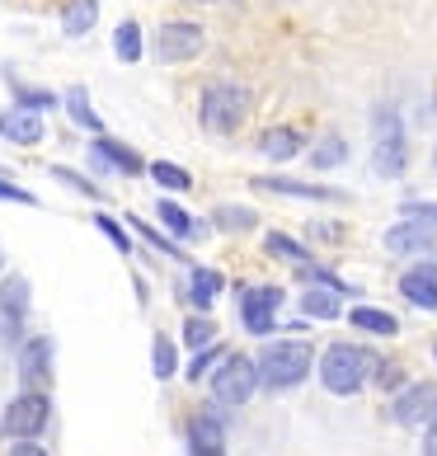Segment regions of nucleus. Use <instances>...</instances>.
Instances as JSON below:
<instances>
[{
  "instance_id": "nucleus-6",
  "label": "nucleus",
  "mask_w": 437,
  "mask_h": 456,
  "mask_svg": "<svg viewBox=\"0 0 437 456\" xmlns=\"http://www.w3.org/2000/svg\"><path fill=\"white\" fill-rule=\"evenodd\" d=\"M5 433L14 437V443H33L47 424H53V400L38 395V391H24V395H14L10 400V410H5Z\"/></svg>"
},
{
  "instance_id": "nucleus-20",
  "label": "nucleus",
  "mask_w": 437,
  "mask_h": 456,
  "mask_svg": "<svg viewBox=\"0 0 437 456\" xmlns=\"http://www.w3.org/2000/svg\"><path fill=\"white\" fill-rule=\"evenodd\" d=\"M222 273H216V268H193V287H189V297H193V306L198 311H207L212 301H216V292H222Z\"/></svg>"
},
{
  "instance_id": "nucleus-23",
  "label": "nucleus",
  "mask_w": 437,
  "mask_h": 456,
  "mask_svg": "<svg viewBox=\"0 0 437 456\" xmlns=\"http://www.w3.org/2000/svg\"><path fill=\"white\" fill-rule=\"evenodd\" d=\"M348 160V142L339 137V132H329V137L320 142V146H315V170H339V165Z\"/></svg>"
},
{
  "instance_id": "nucleus-39",
  "label": "nucleus",
  "mask_w": 437,
  "mask_h": 456,
  "mask_svg": "<svg viewBox=\"0 0 437 456\" xmlns=\"http://www.w3.org/2000/svg\"><path fill=\"white\" fill-rule=\"evenodd\" d=\"M53 175H57L61 183H71V189H80V193H90V198H99V193H94V183H90V179H80V175H71V170H53Z\"/></svg>"
},
{
  "instance_id": "nucleus-25",
  "label": "nucleus",
  "mask_w": 437,
  "mask_h": 456,
  "mask_svg": "<svg viewBox=\"0 0 437 456\" xmlns=\"http://www.w3.org/2000/svg\"><path fill=\"white\" fill-rule=\"evenodd\" d=\"M113 53H117V61H137V57H142V28L132 24V20L117 24V33H113Z\"/></svg>"
},
{
  "instance_id": "nucleus-32",
  "label": "nucleus",
  "mask_w": 437,
  "mask_h": 456,
  "mask_svg": "<svg viewBox=\"0 0 437 456\" xmlns=\"http://www.w3.org/2000/svg\"><path fill=\"white\" fill-rule=\"evenodd\" d=\"M94 226H99V235H109V240H113V249H123V255L132 249V235H127L123 226H117L113 216H104V212H99V216H94Z\"/></svg>"
},
{
  "instance_id": "nucleus-17",
  "label": "nucleus",
  "mask_w": 437,
  "mask_h": 456,
  "mask_svg": "<svg viewBox=\"0 0 437 456\" xmlns=\"http://www.w3.org/2000/svg\"><path fill=\"white\" fill-rule=\"evenodd\" d=\"M255 189H263V193H287V198H311V202L344 198L339 189H315V183H301V179H255Z\"/></svg>"
},
{
  "instance_id": "nucleus-29",
  "label": "nucleus",
  "mask_w": 437,
  "mask_h": 456,
  "mask_svg": "<svg viewBox=\"0 0 437 456\" xmlns=\"http://www.w3.org/2000/svg\"><path fill=\"white\" fill-rule=\"evenodd\" d=\"M160 222L170 226L174 235H193V231H198V222H193V216L183 212V208H174L170 198H160Z\"/></svg>"
},
{
  "instance_id": "nucleus-43",
  "label": "nucleus",
  "mask_w": 437,
  "mask_h": 456,
  "mask_svg": "<svg viewBox=\"0 0 437 456\" xmlns=\"http://www.w3.org/2000/svg\"><path fill=\"white\" fill-rule=\"evenodd\" d=\"M0 264H5V255H0Z\"/></svg>"
},
{
  "instance_id": "nucleus-18",
  "label": "nucleus",
  "mask_w": 437,
  "mask_h": 456,
  "mask_svg": "<svg viewBox=\"0 0 437 456\" xmlns=\"http://www.w3.org/2000/svg\"><path fill=\"white\" fill-rule=\"evenodd\" d=\"M259 146H263L268 160H292L296 151H301V132L296 127H268L263 137H259Z\"/></svg>"
},
{
  "instance_id": "nucleus-27",
  "label": "nucleus",
  "mask_w": 437,
  "mask_h": 456,
  "mask_svg": "<svg viewBox=\"0 0 437 456\" xmlns=\"http://www.w3.org/2000/svg\"><path fill=\"white\" fill-rule=\"evenodd\" d=\"M150 179H156L160 183V189H174V193H183V189H189V170H179V165H170V160H156V165H150Z\"/></svg>"
},
{
  "instance_id": "nucleus-15",
  "label": "nucleus",
  "mask_w": 437,
  "mask_h": 456,
  "mask_svg": "<svg viewBox=\"0 0 437 456\" xmlns=\"http://www.w3.org/2000/svg\"><path fill=\"white\" fill-rule=\"evenodd\" d=\"M0 137L14 142V146H38V142H43V118L28 113V109L0 113Z\"/></svg>"
},
{
  "instance_id": "nucleus-5",
  "label": "nucleus",
  "mask_w": 437,
  "mask_h": 456,
  "mask_svg": "<svg viewBox=\"0 0 437 456\" xmlns=\"http://www.w3.org/2000/svg\"><path fill=\"white\" fill-rule=\"evenodd\" d=\"M249 113V90L245 86H212L203 94V127L207 132H235Z\"/></svg>"
},
{
  "instance_id": "nucleus-16",
  "label": "nucleus",
  "mask_w": 437,
  "mask_h": 456,
  "mask_svg": "<svg viewBox=\"0 0 437 456\" xmlns=\"http://www.w3.org/2000/svg\"><path fill=\"white\" fill-rule=\"evenodd\" d=\"M90 160L109 165V170H117V175H142V156H137V151L117 146V142H109V137H99V142L90 146Z\"/></svg>"
},
{
  "instance_id": "nucleus-9",
  "label": "nucleus",
  "mask_w": 437,
  "mask_h": 456,
  "mask_svg": "<svg viewBox=\"0 0 437 456\" xmlns=\"http://www.w3.org/2000/svg\"><path fill=\"white\" fill-rule=\"evenodd\" d=\"M203 28L198 24H160L156 33V57L160 61H193L198 53H203Z\"/></svg>"
},
{
  "instance_id": "nucleus-31",
  "label": "nucleus",
  "mask_w": 437,
  "mask_h": 456,
  "mask_svg": "<svg viewBox=\"0 0 437 456\" xmlns=\"http://www.w3.org/2000/svg\"><path fill=\"white\" fill-rule=\"evenodd\" d=\"M216 226H226V231H249V226H255V212H249V208H216Z\"/></svg>"
},
{
  "instance_id": "nucleus-30",
  "label": "nucleus",
  "mask_w": 437,
  "mask_h": 456,
  "mask_svg": "<svg viewBox=\"0 0 437 456\" xmlns=\"http://www.w3.org/2000/svg\"><path fill=\"white\" fill-rule=\"evenodd\" d=\"M14 104L38 113V109H57V94L53 90H28V86H14Z\"/></svg>"
},
{
  "instance_id": "nucleus-37",
  "label": "nucleus",
  "mask_w": 437,
  "mask_h": 456,
  "mask_svg": "<svg viewBox=\"0 0 437 456\" xmlns=\"http://www.w3.org/2000/svg\"><path fill=\"white\" fill-rule=\"evenodd\" d=\"M301 278H311V282H320V287H329V292H348V282L344 278H334L329 268H306Z\"/></svg>"
},
{
  "instance_id": "nucleus-35",
  "label": "nucleus",
  "mask_w": 437,
  "mask_h": 456,
  "mask_svg": "<svg viewBox=\"0 0 437 456\" xmlns=\"http://www.w3.org/2000/svg\"><path fill=\"white\" fill-rule=\"evenodd\" d=\"M0 202H24V208H38V198H33L28 189H20V183H5V179H0Z\"/></svg>"
},
{
  "instance_id": "nucleus-40",
  "label": "nucleus",
  "mask_w": 437,
  "mask_h": 456,
  "mask_svg": "<svg viewBox=\"0 0 437 456\" xmlns=\"http://www.w3.org/2000/svg\"><path fill=\"white\" fill-rule=\"evenodd\" d=\"M424 456H437V419H433L428 433H424Z\"/></svg>"
},
{
  "instance_id": "nucleus-11",
  "label": "nucleus",
  "mask_w": 437,
  "mask_h": 456,
  "mask_svg": "<svg viewBox=\"0 0 437 456\" xmlns=\"http://www.w3.org/2000/svg\"><path fill=\"white\" fill-rule=\"evenodd\" d=\"M189 452L193 456H226V424H222V414L198 410L189 419Z\"/></svg>"
},
{
  "instance_id": "nucleus-7",
  "label": "nucleus",
  "mask_w": 437,
  "mask_h": 456,
  "mask_svg": "<svg viewBox=\"0 0 437 456\" xmlns=\"http://www.w3.org/2000/svg\"><path fill=\"white\" fill-rule=\"evenodd\" d=\"M278 306H282V287H245L240 292V320L249 334L278 330Z\"/></svg>"
},
{
  "instance_id": "nucleus-12",
  "label": "nucleus",
  "mask_w": 437,
  "mask_h": 456,
  "mask_svg": "<svg viewBox=\"0 0 437 456\" xmlns=\"http://www.w3.org/2000/svg\"><path fill=\"white\" fill-rule=\"evenodd\" d=\"M437 245V231L428 222H400L385 231V249H395V255H428Z\"/></svg>"
},
{
  "instance_id": "nucleus-10",
  "label": "nucleus",
  "mask_w": 437,
  "mask_h": 456,
  "mask_svg": "<svg viewBox=\"0 0 437 456\" xmlns=\"http://www.w3.org/2000/svg\"><path fill=\"white\" fill-rule=\"evenodd\" d=\"M20 381L28 391L47 395V386H53V339L47 334H38V339H28L20 348Z\"/></svg>"
},
{
  "instance_id": "nucleus-2",
  "label": "nucleus",
  "mask_w": 437,
  "mask_h": 456,
  "mask_svg": "<svg viewBox=\"0 0 437 456\" xmlns=\"http://www.w3.org/2000/svg\"><path fill=\"white\" fill-rule=\"evenodd\" d=\"M311 344L306 339H282L273 348H263V358H259V381L268 386V391H292V386L306 381V371H311Z\"/></svg>"
},
{
  "instance_id": "nucleus-1",
  "label": "nucleus",
  "mask_w": 437,
  "mask_h": 456,
  "mask_svg": "<svg viewBox=\"0 0 437 456\" xmlns=\"http://www.w3.org/2000/svg\"><path fill=\"white\" fill-rule=\"evenodd\" d=\"M376 371L372 348H358V344H329L325 358H320V386L329 395H358Z\"/></svg>"
},
{
  "instance_id": "nucleus-36",
  "label": "nucleus",
  "mask_w": 437,
  "mask_h": 456,
  "mask_svg": "<svg viewBox=\"0 0 437 456\" xmlns=\"http://www.w3.org/2000/svg\"><path fill=\"white\" fill-rule=\"evenodd\" d=\"M212 362H222V348H203V353H198V358L189 362V377H193V381H203V371H207Z\"/></svg>"
},
{
  "instance_id": "nucleus-13",
  "label": "nucleus",
  "mask_w": 437,
  "mask_h": 456,
  "mask_svg": "<svg viewBox=\"0 0 437 456\" xmlns=\"http://www.w3.org/2000/svg\"><path fill=\"white\" fill-rule=\"evenodd\" d=\"M400 297L414 301V306H424V311H437V268L414 264L409 273H400Z\"/></svg>"
},
{
  "instance_id": "nucleus-24",
  "label": "nucleus",
  "mask_w": 437,
  "mask_h": 456,
  "mask_svg": "<svg viewBox=\"0 0 437 456\" xmlns=\"http://www.w3.org/2000/svg\"><path fill=\"white\" fill-rule=\"evenodd\" d=\"M301 311L311 320H334L339 315V292H325V287H315V292L301 297Z\"/></svg>"
},
{
  "instance_id": "nucleus-26",
  "label": "nucleus",
  "mask_w": 437,
  "mask_h": 456,
  "mask_svg": "<svg viewBox=\"0 0 437 456\" xmlns=\"http://www.w3.org/2000/svg\"><path fill=\"white\" fill-rule=\"evenodd\" d=\"M156 353H150V367H156V377L160 381H170L174 377V367H179V353H174V339L170 334H156V344H150Z\"/></svg>"
},
{
  "instance_id": "nucleus-4",
  "label": "nucleus",
  "mask_w": 437,
  "mask_h": 456,
  "mask_svg": "<svg viewBox=\"0 0 437 456\" xmlns=\"http://www.w3.org/2000/svg\"><path fill=\"white\" fill-rule=\"evenodd\" d=\"M259 362H249L245 353H226L222 367L212 371V400L216 404H249V395L259 391Z\"/></svg>"
},
{
  "instance_id": "nucleus-34",
  "label": "nucleus",
  "mask_w": 437,
  "mask_h": 456,
  "mask_svg": "<svg viewBox=\"0 0 437 456\" xmlns=\"http://www.w3.org/2000/svg\"><path fill=\"white\" fill-rule=\"evenodd\" d=\"M405 222H428L437 231V202H405Z\"/></svg>"
},
{
  "instance_id": "nucleus-21",
  "label": "nucleus",
  "mask_w": 437,
  "mask_h": 456,
  "mask_svg": "<svg viewBox=\"0 0 437 456\" xmlns=\"http://www.w3.org/2000/svg\"><path fill=\"white\" fill-rule=\"evenodd\" d=\"M348 320L358 330H367V334H395L400 330V320L391 315V311H376V306H358V311H348Z\"/></svg>"
},
{
  "instance_id": "nucleus-28",
  "label": "nucleus",
  "mask_w": 437,
  "mask_h": 456,
  "mask_svg": "<svg viewBox=\"0 0 437 456\" xmlns=\"http://www.w3.org/2000/svg\"><path fill=\"white\" fill-rule=\"evenodd\" d=\"M212 339H216V325H212V320L193 315L189 325H183V344H189V348H198V353H203V348H212Z\"/></svg>"
},
{
  "instance_id": "nucleus-38",
  "label": "nucleus",
  "mask_w": 437,
  "mask_h": 456,
  "mask_svg": "<svg viewBox=\"0 0 437 456\" xmlns=\"http://www.w3.org/2000/svg\"><path fill=\"white\" fill-rule=\"evenodd\" d=\"M132 231H137V235H146V240H150V245H156V249H165V255H179V249H174L170 240H165V235H156V231H150L146 222H132Z\"/></svg>"
},
{
  "instance_id": "nucleus-19",
  "label": "nucleus",
  "mask_w": 437,
  "mask_h": 456,
  "mask_svg": "<svg viewBox=\"0 0 437 456\" xmlns=\"http://www.w3.org/2000/svg\"><path fill=\"white\" fill-rule=\"evenodd\" d=\"M99 20V0H71V5L61 10V28L71 33V38H80V33H90Z\"/></svg>"
},
{
  "instance_id": "nucleus-42",
  "label": "nucleus",
  "mask_w": 437,
  "mask_h": 456,
  "mask_svg": "<svg viewBox=\"0 0 437 456\" xmlns=\"http://www.w3.org/2000/svg\"><path fill=\"white\" fill-rule=\"evenodd\" d=\"M0 433H5V424H0Z\"/></svg>"
},
{
  "instance_id": "nucleus-41",
  "label": "nucleus",
  "mask_w": 437,
  "mask_h": 456,
  "mask_svg": "<svg viewBox=\"0 0 437 456\" xmlns=\"http://www.w3.org/2000/svg\"><path fill=\"white\" fill-rule=\"evenodd\" d=\"M10 456H47V452H43V447H33V443H14Z\"/></svg>"
},
{
  "instance_id": "nucleus-33",
  "label": "nucleus",
  "mask_w": 437,
  "mask_h": 456,
  "mask_svg": "<svg viewBox=\"0 0 437 456\" xmlns=\"http://www.w3.org/2000/svg\"><path fill=\"white\" fill-rule=\"evenodd\" d=\"M268 255H278V259H306V249H301L296 240H287V235H268Z\"/></svg>"
},
{
  "instance_id": "nucleus-22",
  "label": "nucleus",
  "mask_w": 437,
  "mask_h": 456,
  "mask_svg": "<svg viewBox=\"0 0 437 456\" xmlns=\"http://www.w3.org/2000/svg\"><path fill=\"white\" fill-rule=\"evenodd\" d=\"M66 109H71L76 127H85V132H99V127H104V123H99V113L90 109V94H85V86H71V90H66Z\"/></svg>"
},
{
  "instance_id": "nucleus-14",
  "label": "nucleus",
  "mask_w": 437,
  "mask_h": 456,
  "mask_svg": "<svg viewBox=\"0 0 437 456\" xmlns=\"http://www.w3.org/2000/svg\"><path fill=\"white\" fill-rule=\"evenodd\" d=\"M24 315H28V278L24 273L0 278V320H5V330H20Z\"/></svg>"
},
{
  "instance_id": "nucleus-44",
  "label": "nucleus",
  "mask_w": 437,
  "mask_h": 456,
  "mask_svg": "<svg viewBox=\"0 0 437 456\" xmlns=\"http://www.w3.org/2000/svg\"><path fill=\"white\" fill-rule=\"evenodd\" d=\"M433 353H437V348H433Z\"/></svg>"
},
{
  "instance_id": "nucleus-8",
  "label": "nucleus",
  "mask_w": 437,
  "mask_h": 456,
  "mask_svg": "<svg viewBox=\"0 0 437 456\" xmlns=\"http://www.w3.org/2000/svg\"><path fill=\"white\" fill-rule=\"evenodd\" d=\"M437 419V381H418L395 400V424L400 428H428Z\"/></svg>"
},
{
  "instance_id": "nucleus-3",
  "label": "nucleus",
  "mask_w": 437,
  "mask_h": 456,
  "mask_svg": "<svg viewBox=\"0 0 437 456\" xmlns=\"http://www.w3.org/2000/svg\"><path fill=\"white\" fill-rule=\"evenodd\" d=\"M409 165V146H405V127H400L395 109H376L372 123V170L381 179H400Z\"/></svg>"
}]
</instances>
